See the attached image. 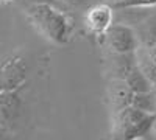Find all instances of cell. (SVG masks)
I'll list each match as a JSON object with an SVG mask.
<instances>
[{
  "label": "cell",
  "mask_w": 156,
  "mask_h": 140,
  "mask_svg": "<svg viewBox=\"0 0 156 140\" xmlns=\"http://www.w3.org/2000/svg\"><path fill=\"white\" fill-rule=\"evenodd\" d=\"M27 16L31 23L42 33L48 41L64 45L70 41L73 25L67 14L53 8L48 3H34L27 9Z\"/></svg>",
  "instance_id": "1"
},
{
  "label": "cell",
  "mask_w": 156,
  "mask_h": 140,
  "mask_svg": "<svg viewBox=\"0 0 156 140\" xmlns=\"http://www.w3.org/2000/svg\"><path fill=\"white\" fill-rule=\"evenodd\" d=\"M154 123L156 112H145L131 104L117 112V131L120 140H144L150 135Z\"/></svg>",
  "instance_id": "2"
},
{
  "label": "cell",
  "mask_w": 156,
  "mask_h": 140,
  "mask_svg": "<svg viewBox=\"0 0 156 140\" xmlns=\"http://www.w3.org/2000/svg\"><path fill=\"white\" fill-rule=\"evenodd\" d=\"M28 67L22 56H9L0 64V92L19 90L27 81Z\"/></svg>",
  "instance_id": "3"
},
{
  "label": "cell",
  "mask_w": 156,
  "mask_h": 140,
  "mask_svg": "<svg viewBox=\"0 0 156 140\" xmlns=\"http://www.w3.org/2000/svg\"><path fill=\"white\" fill-rule=\"evenodd\" d=\"M106 44L115 55L133 53L139 47V39L134 30L123 23H112L105 33Z\"/></svg>",
  "instance_id": "4"
},
{
  "label": "cell",
  "mask_w": 156,
  "mask_h": 140,
  "mask_svg": "<svg viewBox=\"0 0 156 140\" xmlns=\"http://www.w3.org/2000/svg\"><path fill=\"white\" fill-rule=\"evenodd\" d=\"M84 23L90 33L105 34L112 25V6L106 3H98L90 6L86 12Z\"/></svg>",
  "instance_id": "5"
},
{
  "label": "cell",
  "mask_w": 156,
  "mask_h": 140,
  "mask_svg": "<svg viewBox=\"0 0 156 140\" xmlns=\"http://www.w3.org/2000/svg\"><path fill=\"white\" fill-rule=\"evenodd\" d=\"M20 108H22V100L17 90L0 92V112H2L6 123L19 117Z\"/></svg>",
  "instance_id": "6"
},
{
  "label": "cell",
  "mask_w": 156,
  "mask_h": 140,
  "mask_svg": "<svg viewBox=\"0 0 156 140\" xmlns=\"http://www.w3.org/2000/svg\"><path fill=\"white\" fill-rule=\"evenodd\" d=\"M133 90L128 87V84L123 80L117 78L109 89V97H111V103L115 109V112H119L120 109L126 108L131 104V100H133Z\"/></svg>",
  "instance_id": "7"
},
{
  "label": "cell",
  "mask_w": 156,
  "mask_h": 140,
  "mask_svg": "<svg viewBox=\"0 0 156 140\" xmlns=\"http://www.w3.org/2000/svg\"><path fill=\"white\" fill-rule=\"evenodd\" d=\"M123 81L128 84V87L131 89L134 94H137V92H151L153 90V81L144 73V70L139 67V64L128 72V75L123 78Z\"/></svg>",
  "instance_id": "8"
},
{
  "label": "cell",
  "mask_w": 156,
  "mask_h": 140,
  "mask_svg": "<svg viewBox=\"0 0 156 140\" xmlns=\"http://www.w3.org/2000/svg\"><path fill=\"white\" fill-rule=\"evenodd\" d=\"M131 106L145 111V112H156V95L154 92H137L133 94V100H131Z\"/></svg>",
  "instance_id": "9"
},
{
  "label": "cell",
  "mask_w": 156,
  "mask_h": 140,
  "mask_svg": "<svg viewBox=\"0 0 156 140\" xmlns=\"http://www.w3.org/2000/svg\"><path fill=\"white\" fill-rule=\"evenodd\" d=\"M156 0H112V8H139V6H153Z\"/></svg>",
  "instance_id": "10"
},
{
  "label": "cell",
  "mask_w": 156,
  "mask_h": 140,
  "mask_svg": "<svg viewBox=\"0 0 156 140\" xmlns=\"http://www.w3.org/2000/svg\"><path fill=\"white\" fill-rule=\"evenodd\" d=\"M0 140H12L5 126H0Z\"/></svg>",
  "instance_id": "11"
},
{
  "label": "cell",
  "mask_w": 156,
  "mask_h": 140,
  "mask_svg": "<svg viewBox=\"0 0 156 140\" xmlns=\"http://www.w3.org/2000/svg\"><path fill=\"white\" fill-rule=\"evenodd\" d=\"M67 3H70V5H75V6H80V5H84V3H87L89 0H66Z\"/></svg>",
  "instance_id": "12"
},
{
  "label": "cell",
  "mask_w": 156,
  "mask_h": 140,
  "mask_svg": "<svg viewBox=\"0 0 156 140\" xmlns=\"http://www.w3.org/2000/svg\"><path fill=\"white\" fill-rule=\"evenodd\" d=\"M5 118H3V115H2V112H0V126H5Z\"/></svg>",
  "instance_id": "13"
},
{
  "label": "cell",
  "mask_w": 156,
  "mask_h": 140,
  "mask_svg": "<svg viewBox=\"0 0 156 140\" xmlns=\"http://www.w3.org/2000/svg\"><path fill=\"white\" fill-rule=\"evenodd\" d=\"M3 2H9V0H0V3H3Z\"/></svg>",
  "instance_id": "14"
},
{
  "label": "cell",
  "mask_w": 156,
  "mask_h": 140,
  "mask_svg": "<svg viewBox=\"0 0 156 140\" xmlns=\"http://www.w3.org/2000/svg\"><path fill=\"white\" fill-rule=\"evenodd\" d=\"M154 84H156V81H154Z\"/></svg>",
  "instance_id": "15"
}]
</instances>
